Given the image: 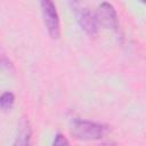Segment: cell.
<instances>
[{
  "label": "cell",
  "mask_w": 146,
  "mask_h": 146,
  "mask_svg": "<svg viewBox=\"0 0 146 146\" xmlns=\"http://www.w3.org/2000/svg\"><path fill=\"white\" fill-rule=\"evenodd\" d=\"M106 132L107 127L103 123L83 119H74L72 122L71 133L80 140H99Z\"/></svg>",
  "instance_id": "obj_1"
},
{
  "label": "cell",
  "mask_w": 146,
  "mask_h": 146,
  "mask_svg": "<svg viewBox=\"0 0 146 146\" xmlns=\"http://www.w3.org/2000/svg\"><path fill=\"white\" fill-rule=\"evenodd\" d=\"M40 7L48 34L51 39L57 40L60 36V21L55 3L50 0H43L40 2Z\"/></svg>",
  "instance_id": "obj_2"
},
{
  "label": "cell",
  "mask_w": 146,
  "mask_h": 146,
  "mask_svg": "<svg viewBox=\"0 0 146 146\" xmlns=\"http://www.w3.org/2000/svg\"><path fill=\"white\" fill-rule=\"evenodd\" d=\"M74 5V13L76 21L81 29L90 36H94L98 32V22L96 19V15L92 14L88 8L81 7L78 3Z\"/></svg>",
  "instance_id": "obj_3"
},
{
  "label": "cell",
  "mask_w": 146,
  "mask_h": 146,
  "mask_svg": "<svg viewBox=\"0 0 146 146\" xmlns=\"http://www.w3.org/2000/svg\"><path fill=\"white\" fill-rule=\"evenodd\" d=\"M96 19L98 22V25L100 24L102 26L111 30H117L119 27V17L117 13L114 8V6L110 2H102L96 13Z\"/></svg>",
  "instance_id": "obj_4"
},
{
  "label": "cell",
  "mask_w": 146,
  "mask_h": 146,
  "mask_svg": "<svg viewBox=\"0 0 146 146\" xmlns=\"http://www.w3.org/2000/svg\"><path fill=\"white\" fill-rule=\"evenodd\" d=\"M31 143H32V128L29 121L24 120L19 125V130L13 143V146H31Z\"/></svg>",
  "instance_id": "obj_5"
},
{
  "label": "cell",
  "mask_w": 146,
  "mask_h": 146,
  "mask_svg": "<svg viewBox=\"0 0 146 146\" xmlns=\"http://www.w3.org/2000/svg\"><path fill=\"white\" fill-rule=\"evenodd\" d=\"M15 103V95L11 91H5L2 92L0 97V107L3 112H8L13 108Z\"/></svg>",
  "instance_id": "obj_6"
},
{
  "label": "cell",
  "mask_w": 146,
  "mask_h": 146,
  "mask_svg": "<svg viewBox=\"0 0 146 146\" xmlns=\"http://www.w3.org/2000/svg\"><path fill=\"white\" fill-rule=\"evenodd\" d=\"M51 146H71V145H70L68 139L63 133L58 132V133H56V136H55V138L52 140Z\"/></svg>",
  "instance_id": "obj_7"
},
{
  "label": "cell",
  "mask_w": 146,
  "mask_h": 146,
  "mask_svg": "<svg viewBox=\"0 0 146 146\" xmlns=\"http://www.w3.org/2000/svg\"><path fill=\"white\" fill-rule=\"evenodd\" d=\"M144 3H145V5H146V2H144Z\"/></svg>",
  "instance_id": "obj_8"
}]
</instances>
